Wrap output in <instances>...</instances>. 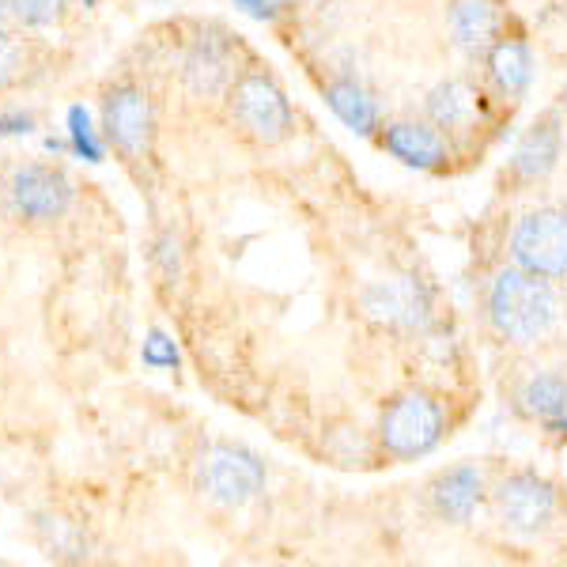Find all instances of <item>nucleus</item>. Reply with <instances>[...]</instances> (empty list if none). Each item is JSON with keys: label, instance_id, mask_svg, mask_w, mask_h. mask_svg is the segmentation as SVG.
<instances>
[{"label": "nucleus", "instance_id": "nucleus-9", "mask_svg": "<svg viewBox=\"0 0 567 567\" xmlns=\"http://www.w3.org/2000/svg\"><path fill=\"white\" fill-rule=\"evenodd\" d=\"M560 144H564L560 114H556V110H548V114H542L523 133L515 155H511V175H515L518 182L548 178L556 171V159H560Z\"/></svg>", "mask_w": 567, "mask_h": 567}, {"label": "nucleus", "instance_id": "nucleus-18", "mask_svg": "<svg viewBox=\"0 0 567 567\" xmlns=\"http://www.w3.org/2000/svg\"><path fill=\"white\" fill-rule=\"evenodd\" d=\"M382 307H386L390 322H405V326H420L427 318V291L420 288L416 280H401L390 284V288L379 291Z\"/></svg>", "mask_w": 567, "mask_h": 567}, {"label": "nucleus", "instance_id": "nucleus-11", "mask_svg": "<svg viewBox=\"0 0 567 567\" xmlns=\"http://www.w3.org/2000/svg\"><path fill=\"white\" fill-rule=\"evenodd\" d=\"M484 499V481L473 465H454V470L439 473L432 484V503L446 523H470L473 511Z\"/></svg>", "mask_w": 567, "mask_h": 567}, {"label": "nucleus", "instance_id": "nucleus-22", "mask_svg": "<svg viewBox=\"0 0 567 567\" xmlns=\"http://www.w3.org/2000/svg\"><path fill=\"white\" fill-rule=\"evenodd\" d=\"M141 360H144V368L171 371V368H178V344L171 341L163 329H152L148 341H144V349H141Z\"/></svg>", "mask_w": 567, "mask_h": 567}, {"label": "nucleus", "instance_id": "nucleus-15", "mask_svg": "<svg viewBox=\"0 0 567 567\" xmlns=\"http://www.w3.org/2000/svg\"><path fill=\"white\" fill-rule=\"evenodd\" d=\"M326 103L352 133L374 136V130H379V106H374V99L355 80H333L326 87Z\"/></svg>", "mask_w": 567, "mask_h": 567}, {"label": "nucleus", "instance_id": "nucleus-23", "mask_svg": "<svg viewBox=\"0 0 567 567\" xmlns=\"http://www.w3.org/2000/svg\"><path fill=\"white\" fill-rule=\"evenodd\" d=\"M250 20H277L280 12H288L291 0H235Z\"/></svg>", "mask_w": 567, "mask_h": 567}, {"label": "nucleus", "instance_id": "nucleus-20", "mask_svg": "<svg viewBox=\"0 0 567 567\" xmlns=\"http://www.w3.org/2000/svg\"><path fill=\"white\" fill-rule=\"evenodd\" d=\"M27 69V42L0 20V91L12 87Z\"/></svg>", "mask_w": 567, "mask_h": 567}, {"label": "nucleus", "instance_id": "nucleus-12", "mask_svg": "<svg viewBox=\"0 0 567 567\" xmlns=\"http://www.w3.org/2000/svg\"><path fill=\"white\" fill-rule=\"evenodd\" d=\"M499 4L496 0H451V34L465 53H488L499 39Z\"/></svg>", "mask_w": 567, "mask_h": 567}, {"label": "nucleus", "instance_id": "nucleus-2", "mask_svg": "<svg viewBox=\"0 0 567 567\" xmlns=\"http://www.w3.org/2000/svg\"><path fill=\"white\" fill-rule=\"evenodd\" d=\"M446 432V413L432 393H401L386 405V413L379 420V439L386 446V454L401 462H413L432 454L443 443Z\"/></svg>", "mask_w": 567, "mask_h": 567}, {"label": "nucleus", "instance_id": "nucleus-10", "mask_svg": "<svg viewBox=\"0 0 567 567\" xmlns=\"http://www.w3.org/2000/svg\"><path fill=\"white\" fill-rule=\"evenodd\" d=\"M386 152L416 171H439L446 167V141L432 122H398L382 136Z\"/></svg>", "mask_w": 567, "mask_h": 567}, {"label": "nucleus", "instance_id": "nucleus-1", "mask_svg": "<svg viewBox=\"0 0 567 567\" xmlns=\"http://www.w3.org/2000/svg\"><path fill=\"white\" fill-rule=\"evenodd\" d=\"M488 322L507 341H537L556 322V291L548 277L511 265L499 269L488 288Z\"/></svg>", "mask_w": 567, "mask_h": 567}, {"label": "nucleus", "instance_id": "nucleus-16", "mask_svg": "<svg viewBox=\"0 0 567 567\" xmlns=\"http://www.w3.org/2000/svg\"><path fill=\"white\" fill-rule=\"evenodd\" d=\"M523 409L534 420H542L553 432L567 427V379L560 374H537L523 390Z\"/></svg>", "mask_w": 567, "mask_h": 567}, {"label": "nucleus", "instance_id": "nucleus-7", "mask_svg": "<svg viewBox=\"0 0 567 567\" xmlns=\"http://www.w3.org/2000/svg\"><path fill=\"white\" fill-rule=\"evenodd\" d=\"M152 103L141 87L117 84L103 99V130L106 141L125 155H144L152 144Z\"/></svg>", "mask_w": 567, "mask_h": 567}, {"label": "nucleus", "instance_id": "nucleus-19", "mask_svg": "<svg viewBox=\"0 0 567 567\" xmlns=\"http://www.w3.org/2000/svg\"><path fill=\"white\" fill-rule=\"evenodd\" d=\"M69 12V0H8V20L27 31H45L61 23Z\"/></svg>", "mask_w": 567, "mask_h": 567}, {"label": "nucleus", "instance_id": "nucleus-3", "mask_svg": "<svg viewBox=\"0 0 567 567\" xmlns=\"http://www.w3.org/2000/svg\"><path fill=\"white\" fill-rule=\"evenodd\" d=\"M511 258L537 277H567V208H534L511 235Z\"/></svg>", "mask_w": 567, "mask_h": 567}, {"label": "nucleus", "instance_id": "nucleus-5", "mask_svg": "<svg viewBox=\"0 0 567 567\" xmlns=\"http://www.w3.org/2000/svg\"><path fill=\"white\" fill-rule=\"evenodd\" d=\"M200 484L224 507H243V503H250L261 492L265 465L258 462V454L243 451V446L219 443L208 451L205 470H200Z\"/></svg>", "mask_w": 567, "mask_h": 567}, {"label": "nucleus", "instance_id": "nucleus-21", "mask_svg": "<svg viewBox=\"0 0 567 567\" xmlns=\"http://www.w3.org/2000/svg\"><path fill=\"white\" fill-rule=\"evenodd\" d=\"M69 141L80 159H87V163L103 159V144H99V133H95V125H91V114L84 106H69Z\"/></svg>", "mask_w": 567, "mask_h": 567}, {"label": "nucleus", "instance_id": "nucleus-14", "mask_svg": "<svg viewBox=\"0 0 567 567\" xmlns=\"http://www.w3.org/2000/svg\"><path fill=\"white\" fill-rule=\"evenodd\" d=\"M424 114L427 122L435 125L439 133H454V130H465L477 114V95L465 80H446V84L432 87L424 103Z\"/></svg>", "mask_w": 567, "mask_h": 567}, {"label": "nucleus", "instance_id": "nucleus-17", "mask_svg": "<svg viewBox=\"0 0 567 567\" xmlns=\"http://www.w3.org/2000/svg\"><path fill=\"white\" fill-rule=\"evenodd\" d=\"M186 76H189V87L194 91H219L227 80V45L224 42H213L205 39L189 53L186 61Z\"/></svg>", "mask_w": 567, "mask_h": 567}, {"label": "nucleus", "instance_id": "nucleus-6", "mask_svg": "<svg viewBox=\"0 0 567 567\" xmlns=\"http://www.w3.org/2000/svg\"><path fill=\"white\" fill-rule=\"evenodd\" d=\"M496 515L515 534H542L556 515V488L537 473H511L496 488Z\"/></svg>", "mask_w": 567, "mask_h": 567}, {"label": "nucleus", "instance_id": "nucleus-8", "mask_svg": "<svg viewBox=\"0 0 567 567\" xmlns=\"http://www.w3.org/2000/svg\"><path fill=\"white\" fill-rule=\"evenodd\" d=\"M8 197H12V208L23 219H58L72 205V182L65 178V171L31 163V167H20L12 175Z\"/></svg>", "mask_w": 567, "mask_h": 567}, {"label": "nucleus", "instance_id": "nucleus-24", "mask_svg": "<svg viewBox=\"0 0 567 567\" xmlns=\"http://www.w3.org/2000/svg\"><path fill=\"white\" fill-rule=\"evenodd\" d=\"M20 133H31V114L12 110V114L0 117V136H20Z\"/></svg>", "mask_w": 567, "mask_h": 567}, {"label": "nucleus", "instance_id": "nucleus-13", "mask_svg": "<svg viewBox=\"0 0 567 567\" xmlns=\"http://www.w3.org/2000/svg\"><path fill=\"white\" fill-rule=\"evenodd\" d=\"M488 80L503 99H518L534 80V58L523 39H496L488 45Z\"/></svg>", "mask_w": 567, "mask_h": 567}, {"label": "nucleus", "instance_id": "nucleus-4", "mask_svg": "<svg viewBox=\"0 0 567 567\" xmlns=\"http://www.w3.org/2000/svg\"><path fill=\"white\" fill-rule=\"evenodd\" d=\"M231 114L254 141L280 144L291 133V106L265 72H243L231 84Z\"/></svg>", "mask_w": 567, "mask_h": 567}]
</instances>
